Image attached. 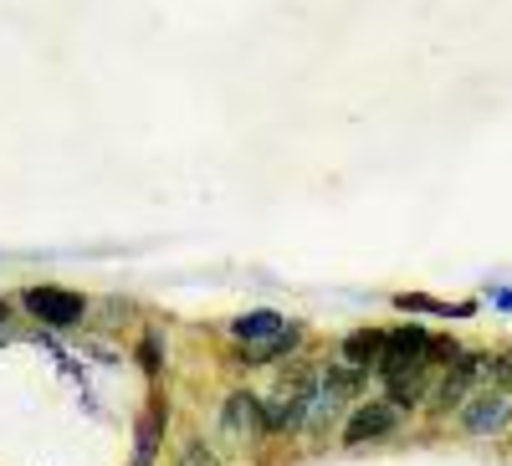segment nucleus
I'll return each mask as SVG.
<instances>
[{"instance_id": "2", "label": "nucleus", "mask_w": 512, "mask_h": 466, "mask_svg": "<svg viewBox=\"0 0 512 466\" xmlns=\"http://www.w3.org/2000/svg\"><path fill=\"white\" fill-rule=\"evenodd\" d=\"M26 308H31L36 323H47V328H72V323H82V313H88V303H82L77 292H67V287H31Z\"/></svg>"}, {"instance_id": "13", "label": "nucleus", "mask_w": 512, "mask_h": 466, "mask_svg": "<svg viewBox=\"0 0 512 466\" xmlns=\"http://www.w3.org/2000/svg\"><path fill=\"white\" fill-rule=\"evenodd\" d=\"M139 359H144L149 374H159V344H154V338H144V344H139Z\"/></svg>"}, {"instance_id": "6", "label": "nucleus", "mask_w": 512, "mask_h": 466, "mask_svg": "<svg viewBox=\"0 0 512 466\" xmlns=\"http://www.w3.org/2000/svg\"><path fill=\"white\" fill-rule=\"evenodd\" d=\"M466 426L472 431H497V426H507V395L497 390V395H477L472 405H466Z\"/></svg>"}, {"instance_id": "12", "label": "nucleus", "mask_w": 512, "mask_h": 466, "mask_svg": "<svg viewBox=\"0 0 512 466\" xmlns=\"http://www.w3.org/2000/svg\"><path fill=\"white\" fill-rule=\"evenodd\" d=\"M395 303H400L405 313H456V318H461V313H472L466 303H461V308H451V303H436V298H410V292H400Z\"/></svg>"}, {"instance_id": "7", "label": "nucleus", "mask_w": 512, "mask_h": 466, "mask_svg": "<svg viewBox=\"0 0 512 466\" xmlns=\"http://www.w3.org/2000/svg\"><path fill=\"white\" fill-rule=\"evenodd\" d=\"M292 344H297V323H282L277 333H267V338H256V344H246V364H267V359L287 354Z\"/></svg>"}, {"instance_id": "11", "label": "nucleus", "mask_w": 512, "mask_h": 466, "mask_svg": "<svg viewBox=\"0 0 512 466\" xmlns=\"http://www.w3.org/2000/svg\"><path fill=\"white\" fill-rule=\"evenodd\" d=\"M226 420H231V426H267L262 405H256L251 395H236V400H231V410H226Z\"/></svg>"}, {"instance_id": "10", "label": "nucleus", "mask_w": 512, "mask_h": 466, "mask_svg": "<svg viewBox=\"0 0 512 466\" xmlns=\"http://www.w3.org/2000/svg\"><path fill=\"white\" fill-rule=\"evenodd\" d=\"M277 328H282L277 313H246V318H236V333L246 338V344H256V338H267V333H277Z\"/></svg>"}, {"instance_id": "14", "label": "nucleus", "mask_w": 512, "mask_h": 466, "mask_svg": "<svg viewBox=\"0 0 512 466\" xmlns=\"http://www.w3.org/2000/svg\"><path fill=\"white\" fill-rule=\"evenodd\" d=\"M497 379H502V385L512 379V354H502V359H497Z\"/></svg>"}, {"instance_id": "5", "label": "nucleus", "mask_w": 512, "mask_h": 466, "mask_svg": "<svg viewBox=\"0 0 512 466\" xmlns=\"http://www.w3.org/2000/svg\"><path fill=\"white\" fill-rule=\"evenodd\" d=\"M384 338H390V333H379V328H359V333H349V338H344V359H349V369H354V374H359V369H369V364H379Z\"/></svg>"}, {"instance_id": "9", "label": "nucleus", "mask_w": 512, "mask_h": 466, "mask_svg": "<svg viewBox=\"0 0 512 466\" xmlns=\"http://www.w3.org/2000/svg\"><path fill=\"white\" fill-rule=\"evenodd\" d=\"M159 426H164V405L154 400L149 420L139 426V456H134V466H149V461H154V451H159Z\"/></svg>"}, {"instance_id": "4", "label": "nucleus", "mask_w": 512, "mask_h": 466, "mask_svg": "<svg viewBox=\"0 0 512 466\" xmlns=\"http://www.w3.org/2000/svg\"><path fill=\"white\" fill-rule=\"evenodd\" d=\"M390 431H395V405H390V400H374V405H359V410H354L344 441H349V446H364V441L390 436Z\"/></svg>"}, {"instance_id": "8", "label": "nucleus", "mask_w": 512, "mask_h": 466, "mask_svg": "<svg viewBox=\"0 0 512 466\" xmlns=\"http://www.w3.org/2000/svg\"><path fill=\"white\" fill-rule=\"evenodd\" d=\"M472 374H477V359H466V354H456V369L446 374V385H441V405H461V395H466V385H472Z\"/></svg>"}, {"instance_id": "15", "label": "nucleus", "mask_w": 512, "mask_h": 466, "mask_svg": "<svg viewBox=\"0 0 512 466\" xmlns=\"http://www.w3.org/2000/svg\"><path fill=\"white\" fill-rule=\"evenodd\" d=\"M0 323H6V303H0Z\"/></svg>"}, {"instance_id": "1", "label": "nucleus", "mask_w": 512, "mask_h": 466, "mask_svg": "<svg viewBox=\"0 0 512 466\" xmlns=\"http://www.w3.org/2000/svg\"><path fill=\"white\" fill-rule=\"evenodd\" d=\"M425 349H431L425 328H420V323H405L400 333L384 338V354H379V364H374V369H379L384 379H405V374L425 369Z\"/></svg>"}, {"instance_id": "3", "label": "nucleus", "mask_w": 512, "mask_h": 466, "mask_svg": "<svg viewBox=\"0 0 512 466\" xmlns=\"http://www.w3.org/2000/svg\"><path fill=\"white\" fill-rule=\"evenodd\" d=\"M308 405H313V369H292V379H282L277 400L267 405V426H272V431H282V426H297Z\"/></svg>"}]
</instances>
